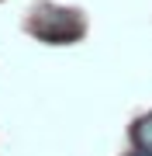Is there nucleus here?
<instances>
[{
	"instance_id": "obj_1",
	"label": "nucleus",
	"mask_w": 152,
	"mask_h": 156,
	"mask_svg": "<svg viewBox=\"0 0 152 156\" xmlns=\"http://www.w3.org/2000/svg\"><path fill=\"white\" fill-rule=\"evenodd\" d=\"M45 14L52 17V24H42V21L31 24V31L45 42H69L83 31V24H79V17L73 11H45Z\"/></svg>"
},
{
	"instance_id": "obj_2",
	"label": "nucleus",
	"mask_w": 152,
	"mask_h": 156,
	"mask_svg": "<svg viewBox=\"0 0 152 156\" xmlns=\"http://www.w3.org/2000/svg\"><path fill=\"white\" fill-rule=\"evenodd\" d=\"M135 142H138L142 153H152V115H145V118L135 125Z\"/></svg>"
},
{
	"instance_id": "obj_3",
	"label": "nucleus",
	"mask_w": 152,
	"mask_h": 156,
	"mask_svg": "<svg viewBox=\"0 0 152 156\" xmlns=\"http://www.w3.org/2000/svg\"><path fill=\"white\" fill-rule=\"evenodd\" d=\"M135 156H152V153H135Z\"/></svg>"
}]
</instances>
